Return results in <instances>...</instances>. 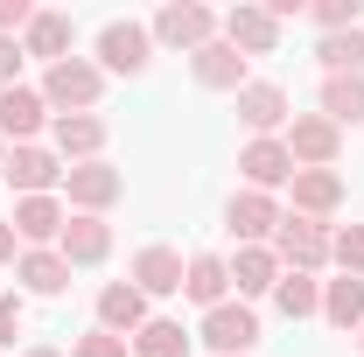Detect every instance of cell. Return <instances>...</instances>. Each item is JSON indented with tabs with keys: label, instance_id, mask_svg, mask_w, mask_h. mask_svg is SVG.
<instances>
[{
	"label": "cell",
	"instance_id": "obj_1",
	"mask_svg": "<svg viewBox=\"0 0 364 357\" xmlns=\"http://www.w3.org/2000/svg\"><path fill=\"white\" fill-rule=\"evenodd\" d=\"M98 91H105V70H98V63H77V56H63V63H49V78H43V105L91 112Z\"/></svg>",
	"mask_w": 364,
	"mask_h": 357
},
{
	"label": "cell",
	"instance_id": "obj_2",
	"mask_svg": "<svg viewBox=\"0 0 364 357\" xmlns=\"http://www.w3.org/2000/svg\"><path fill=\"white\" fill-rule=\"evenodd\" d=\"M273 260L287 273H316L322 260H329V231H322L316 218H280V231H273Z\"/></svg>",
	"mask_w": 364,
	"mask_h": 357
},
{
	"label": "cell",
	"instance_id": "obj_3",
	"mask_svg": "<svg viewBox=\"0 0 364 357\" xmlns=\"http://www.w3.org/2000/svg\"><path fill=\"white\" fill-rule=\"evenodd\" d=\"M203 343L218 357H245L252 343H259V315L245 309V302H225V309H210L203 315Z\"/></svg>",
	"mask_w": 364,
	"mask_h": 357
},
{
	"label": "cell",
	"instance_id": "obj_4",
	"mask_svg": "<svg viewBox=\"0 0 364 357\" xmlns=\"http://www.w3.org/2000/svg\"><path fill=\"white\" fill-rule=\"evenodd\" d=\"M147 36H161V43H176V49H189V56H196V49L203 43H218V14H210V7H161V14H154V28H147Z\"/></svg>",
	"mask_w": 364,
	"mask_h": 357
},
{
	"label": "cell",
	"instance_id": "obj_5",
	"mask_svg": "<svg viewBox=\"0 0 364 357\" xmlns=\"http://www.w3.org/2000/svg\"><path fill=\"white\" fill-rule=\"evenodd\" d=\"M63 189H70V203L85 211V218H98L105 203H119V169H105V161H77V169H63Z\"/></svg>",
	"mask_w": 364,
	"mask_h": 357
},
{
	"label": "cell",
	"instance_id": "obj_6",
	"mask_svg": "<svg viewBox=\"0 0 364 357\" xmlns=\"http://www.w3.org/2000/svg\"><path fill=\"white\" fill-rule=\"evenodd\" d=\"M147 49H154V36H147L140 21H112V28L98 36L105 70H119V78H140V70H147Z\"/></svg>",
	"mask_w": 364,
	"mask_h": 357
},
{
	"label": "cell",
	"instance_id": "obj_7",
	"mask_svg": "<svg viewBox=\"0 0 364 357\" xmlns=\"http://www.w3.org/2000/svg\"><path fill=\"white\" fill-rule=\"evenodd\" d=\"M56 252H63V267H98V260L112 252V224H105V218H85V211H77V218L63 224Z\"/></svg>",
	"mask_w": 364,
	"mask_h": 357
},
{
	"label": "cell",
	"instance_id": "obj_8",
	"mask_svg": "<svg viewBox=\"0 0 364 357\" xmlns=\"http://www.w3.org/2000/svg\"><path fill=\"white\" fill-rule=\"evenodd\" d=\"M225 43L238 49V56H273L280 21H273L267 7H231V14H225Z\"/></svg>",
	"mask_w": 364,
	"mask_h": 357
},
{
	"label": "cell",
	"instance_id": "obj_9",
	"mask_svg": "<svg viewBox=\"0 0 364 357\" xmlns=\"http://www.w3.org/2000/svg\"><path fill=\"white\" fill-rule=\"evenodd\" d=\"M287 154H294V169H329V161H336V127H329L322 112L294 119V127H287Z\"/></svg>",
	"mask_w": 364,
	"mask_h": 357
},
{
	"label": "cell",
	"instance_id": "obj_10",
	"mask_svg": "<svg viewBox=\"0 0 364 357\" xmlns=\"http://www.w3.org/2000/svg\"><path fill=\"white\" fill-rule=\"evenodd\" d=\"M189 70H196V85H210V91H245V56H238L225 36L196 49V56H189Z\"/></svg>",
	"mask_w": 364,
	"mask_h": 357
},
{
	"label": "cell",
	"instance_id": "obj_11",
	"mask_svg": "<svg viewBox=\"0 0 364 357\" xmlns=\"http://www.w3.org/2000/svg\"><path fill=\"white\" fill-rule=\"evenodd\" d=\"M343 203V176L336 169H294V218H329Z\"/></svg>",
	"mask_w": 364,
	"mask_h": 357
},
{
	"label": "cell",
	"instance_id": "obj_12",
	"mask_svg": "<svg viewBox=\"0 0 364 357\" xmlns=\"http://www.w3.org/2000/svg\"><path fill=\"white\" fill-rule=\"evenodd\" d=\"M238 169H245V182L267 196L273 182H294V154H287V140H252V147L238 154Z\"/></svg>",
	"mask_w": 364,
	"mask_h": 357
},
{
	"label": "cell",
	"instance_id": "obj_13",
	"mask_svg": "<svg viewBox=\"0 0 364 357\" xmlns=\"http://www.w3.org/2000/svg\"><path fill=\"white\" fill-rule=\"evenodd\" d=\"M98 329H112V336H140V329H147V294L127 287V280L105 287V294H98Z\"/></svg>",
	"mask_w": 364,
	"mask_h": 357
},
{
	"label": "cell",
	"instance_id": "obj_14",
	"mask_svg": "<svg viewBox=\"0 0 364 357\" xmlns=\"http://www.w3.org/2000/svg\"><path fill=\"white\" fill-rule=\"evenodd\" d=\"M182 273L189 267H182L176 245H147V252L134 260V287L140 294H182Z\"/></svg>",
	"mask_w": 364,
	"mask_h": 357
},
{
	"label": "cell",
	"instance_id": "obj_15",
	"mask_svg": "<svg viewBox=\"0 0 364 357\" xmlns=\"http://www.w3.org/2000/svg\"><path fill=\"white\" fill-rule=\"evenodd\" d=\"M7 182H14L21 196H49V189L63 182V169H56V154H43V147H14V154H7Z\"/></svg>",
	"mask_w": 364,
	"mask_h": 357
},
{
	"label": "cell",
	"instance_id": "obj_16",
	"mask_svg": "<svg viewBox=\"0 0 364 357\" xmlns=\"http://www.w3.org/2000/svg\"><path fill=\"white\" fill-rule=\"evenodd\" d=\"M238 119H245L259 140H273V127H287V91L280 85H245L238 91Z\"/></svg>",
	"mask_w": 364,
	"mask_h": 357
},
{
	"label": "cell",
	"instance_id": "obj_17",
	"mask_svg": "<svg viewBox=\"0 0 364 357\" xmlns=\"http://www.w3.org/2000/svg\"><path fill=\"white\" fill-rule=\"evenodd\" d=\"M63 203L56 196H21L14 203V238H28V245H49V238H63Z\"/></svg>",
	"mask_w": 364,
	"mask_h": 357
},
{
	"label": "cell",
	"instance_id": "obj_18",
	"mask_svg": "<svg viewBox=\"0 0 364 357\" xmlns=\"http://www.w3.org/2000/svg\"><path fill=\"white\" fill-rule=\"evenodd\" d=\"M43 127V91H28V85H14V91H0V140H21Z\"/></svg>",
	"mask_w": 364,
	"mask_h": 357
},
{
	"label": "cell",
	"instance_id": "obj_19",
	"mask_svg": "<svg viewBox=\"0 0 364 357\" xmlns=\"http://www.w3.org/2000/svg\"><path fill=\"white\" fill-rule=\"evenodd\" d=\"M225 287H231V267L218 260V252H196V260H189V273H182V294H189V302L225 309Z\"/></svg>",
	"mask_w": 364,
	"mask_h": 357
},
{
	"label": "cell",
	"instance_id": "obj_20",
	"mask_svg": "<svg viewBox=\"0 0 364 357\" xmlns=\"http://www.w3.org/2000/svg\"><path fill=\"white\" fill-rule=\"evenodd\" d=\"M231 231H238L245 245H259V238H273V231H280V211H273V196H259V189L231 196Z\"/></svg>",
	"mask_w": 364,
	"mask_h": 357
},
{
	"label": "cell",
	"instance_id": "obj_21",
	"mask_svg": "<svg viewBox=\"0 0 364 357\" xmlns=\"http://www.w3.org/2000/svg\"><path fill=\"white\" fill-rule=\"evenodd\" d=\"M231 287H238V294H273V287H280V260H273L267 245H238Z\"/></svg>",
	"mask_w": 364,
	"mask_h": 357
},
{
	"label": "cell",
	"instance_id": "obj_22",
	"mask_svg": "<svg viewBox=\"0 0 364 357\" xmlns=\"http://www.w3.org/2000/svg\"><path fill=\"white\" fill-rule=\"evenodd\" d=\"M98 147H105V119H91V112H63L56 119V154L70 161H98Z\"/></svg>",
	"mask_w": 364,
	"mask_h": 357
},
{
	"label": "cell",
	"instance_id": "obj_23",
	"mask_svg": "<svg viewBox=\"0 0 364 357\" xmlns=\"http://www.w3.org/2000/svg\"><path fill=\"white\" fill-rule=\"evenodd\" d=\"M14 280H21L28 294H63V287H70V267H63V252H43V245H36V252L14 260Z\"/></svg>",
	"mask_w": 364,
	"mask_h": 357
},
{
	"label": "cell",
	"instance_id": "obj_24",
	"mask_svg": "<svg viewBox=\"0 0 364 357\" xmlns=\"http://www.w3.org/2000/svg\"><path fill=\"white\" fill-rule=\"evenodd\" d=\"M21 49H28V56H43V63H63V56H70V14H49V7H36V21H28Z\"/></svg>",
	"mask_w": 364,
	"mask_h": 357
},
{
	"label": "cell",
	"instance_id": "obj_25",
	"mask_svg": "<svg viewBox=\"0 0 364 357\" xmlns=\"http://www.w3.org/2000/svg\"><path fill=\"white\" fill-rule=\"evenodd\" d=\"M322 322L329 329H364V280H350V273L329 280L322 287Z\"/></svg>",
	"mask_w": 364,
	"mask_h": 357
},
{
	"label": "cell",
	"instance_id": "obj_26",
	"mask_svg": "<svg viewBox=\"0 0 364 357\" xmlns=\"http://www.w3.org/2000/svg\"><path fill=\"white\" fill-rule=\"evenodd\" d=\"M316 56H322L329 78H364V28H336V36H322Z\"/></svg>",
	"mask_w": 364,
	"mask_h": 357
},
{
	"label": "cell",
	"instance_id": "obj_27",
	"mask_svg": "<svg viewBox=\"0 0 364 357\" xmlns=\"http://www.w3.org/2000/svg\"><path fill=\"white\" fill-rule=\"evenodd\" d=\"M322 119L329 127H358L364 119V78H322Z\"/></svg>",
	"mask_w": 364,
	"mask_h": 357
},
{
	"label": "cell",
	"instance_id": "obj_28",
	"mask_svg": "<svg viewBox=\"0 0 364 357\" xmlns=\"http://www.w3.org/2000/svg\"><path fill=\"white\" fill-rule=\"evenodd\" d=\"M273 302H280V315H287V322H301V315H322V287H316V273H280Z\"/></svg>",
	"mask_w": 364,
	"mask_h": 357
},
{
	"label": "cell",
	"instance_id": "obj_29",
	"mask_svg": "<svg viewBox=\"0 0 364 357\" xmlns=\"http://www.w3.org/2000/svg\"><path fill=\"white\" fill-rule=\"evenodd\" d=\"M189 351V336H182V322H147L134 336V357H182Z\"/></svg>",
	"mask_w": 364,
	"mask_h": 357
},
{
	"label": "cell",
	"instance_id": "obj_30",
	"mask_svg": "<svg viewBox=\"0 0 364 357\" xmlns=\"http://www.w3.org/2000/svg\"><path fill=\"white\" fill-rule=\"evenodd\" d=\"M329 260L350 273V280H364V224H343V231L329 238Z\"/></svg>",
	"mask_w": 364,
	"mask_h": 357
},
{
	"label": "cell",
	"instance_id": "obj_31",
	"mask_svg": "<svg viewBox=\"0 0 364 357\" xmlns=\"http://www.w3.org/2000/svg\"><path fill=\"white\" fill-rule=\"evenodd\" d=\"M309 14L322 21V36H336V28H358V0H316Z\"/></svg>",
	"mask_w": 364,
	"mask_h": 357
},
{
	"label": "cell",
	"instance_id": "obj_32",
	"mask_svg": "<svg viewBox=\"0 0 364 357\" xmlns=\"http://www.w3.org/2000/svg\"><path fill=\"white\" fill-rule=\"evenodd\" d=\"M70 357H127V336H112V329H91V336H77V351Z\"/></svg>",
	"mask_w": 364,
	"mask_h": 357
},
{
	"label": "cell",
	"instance_id": "obj_33",
	"mask_svg": "<svg viewBox=\"0 0 364 357\" xmlns=\"http://www.w3.org/2000/svg\"><path fill=\"white\" fill-rule=\"evenodd\" d=\"M28 21H36V7H28V0H0V36H14V28L28 36Z\"/></svg>",
	"mask_w": 364,
	"mask_h": 357
},
{
	"label": "cell",
	"instance_id": "obj_34",
	"mask_svg": "<svg viewBox=\"0 0 364 357\" xmlns=\"http://www.w3.org/2000/svg\"><path fill=\"white\" fill-rule=\"evenodd\" d=\"M21 56H28V49L14 43V36H0V91H14V70H21Z\"/></svg>",
	"mask_w": 364,
	"mask_h": 357
},
{
	"label": "cell",
	"instance_id": "obj_35",
	"mask_svg": "<svg viewBox=\"0 0 364 357\" xmlns=\"http://www.w3.org/2000/svg\"><path fill=\"white\" fill-rule=\"evenodd\" d=\"M14 329H21V302L0 294V343H14Z\"/></svg>",
	"mask_w": 364,
	"mask_h": 357
},
{
	"label": "cell",
	"instance_id": "obj_36",
	"mask_svg": "<svg viewBox=\"0 0 364 357\" xmlns=\"http://www.w3.org/2000/svg\"><path fill=\"white\" fill-rule=\"evenodd\" d=\"M14 260V218H0V267Z\"/></svg>",
	"mask_w": 364,
	"mask_h": 357
},
{
	"label": "cell",
	"instance_id": "obj_37",
	"mask_svg": "<svg viewBox=\"0 0 364 357\" xmlns=\"http://www.w3.org/2000/svg\"><path fill=\"white\" fill-rule=\"evenodd\" d=\"M21 357H63V351H49V343H36V351H21Z\"/></svg>",
	"mask_w": 364,
	"mask_h": 357
},
{
	"label": "cell",
	"instance_id": "obj_38",
	"mask_svg": "<svg viewBox=\"0 0 364 357\" xmlns=\"http://www.w3.org/2000/svg\"><path fill=\"white\" fill-rule=\"evenodd\" d=\"M0 176H7V140H0Z\"/></svg>",
	"mask_w": 364,
	"mask_h": 357
},
{
	"label": "cell",
	"instance_id": "obj_39",
	"mask_svg": "<svg viewBox=\"0 0 364 357\" xmlns=\"http://www.w3.org/2000/svg\"><path fill=\"white\" fill-rule=\"evenodd\" d=\"M358 351H364V329H358Z\"/></svg>",
	"mask_w": 364,
	"mask_h": 357
}]
</instances>
